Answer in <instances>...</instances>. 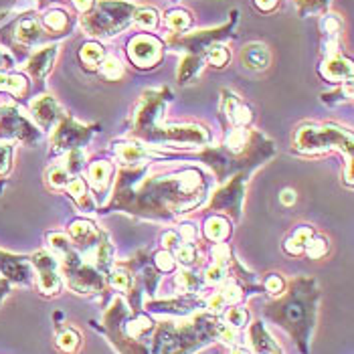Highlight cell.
I'll return each instance as SVG.
<instances>
[{
	"label": "cell",
	"mask_w": 354,
	"mask_h": 354,
	"mask_svg": "<svg viewBox=\"0 0 354 354\" xmlns=\"http://www.w3.org/2000/svg\"><path fill=\"white\" fill-rule=\"evenodd\" d=\"M320 32L324 37V57L340 53V32H342V21L338 15H324L320 21Z\"/></svg>",
	"instance_id": "cell-22"
},
{
	"label": "cell",
	"mask_w": 354,
	"mask_h": 354,
	"mask_svg": "<svg viewBox=\"0 0 354 354\" xmlns=\"http://www.w3.org/2000/svg\"><path fill=\"white\" fill-rule=\"evenodd\" d=\"M261 288H263V292L270 294L272 298H277V296L283 294L286 281H283V277H281L279 273H268V275L263 277V281H261Z\"/></svg>",
	"instance_id": "cell-41"
},
{
	"label": "cell",
	"mask_w": 354,
	"mask_h": 354,
	"mask_svg": "<svg viewBox=\"0 0 354 354\" xmlns=\"http://www.w3.org/2000/svg\"><path fill=\"white\" fill-rule=\"evenodd\" d=\"M253 4L259 12H273L277 8L279 0H253Z\"/></svg>",
	"instance_id": "cell-49"
},
{
	"label": "cell",
	"mask_w": 354,
	"mask_h": 354,
	"mask_svg": "<svg viewBox=\"0 0 354 354\" xmlns=\"http://www.w3.org/2000/svg\"><path fill=\"white\" fill-rule=\"evenodd\" d=\"M229 354H251V351L245 348L243 344H233V348H231V353Z\"/></svg>",
	"instance_id": "cell-52"
},
{
	"label": "cell",
	"mask_w": 354,
	"mask_h": 354,
	"mask_svg": "<svg viewBox=\"0 0 354 354\" xmlns=\"http://www.w3.org/2000/svg\"><path fill=\"white\" fill-rule=\"evenodd\" d=\"M0 138L37 144L41 138V130L30 124L17 108H0Z\"/></svg>",
	"instance_id": "cell-14"
},
{
	"label": "cell",
	"mask_w": 354,
	"mask_h": 354,
	"mask_svg": "<svg viewBox=\"0 0 354 354\" xmlns=\"http://www.w3.org/2000/svg\"><path fill=\"white\" fill-rule=\"evenodd\" d=\"M172 255H174L176 263H180L183 268H194V266H198V259H201L196 245L185 243V241H180V245L172 249Z\"/></svg>",
	"instance_id": "cell-36"
},
{
	"label": "cell",
	"mask_w": 354,
	"mask_h": 354,
	"mask_svg": "<svg viewBox=\"0 0 354 354\" xmlns=\"http://www.w3.org/2000/svg\"><path fill=\"white\" fill-rule=\"evenodd\" d=\"M296 6H298L300 17H310L320 10H326L330 6V0H296Z\"/></svg>",
	"instance_id": "cell-44"
},
{
	"label": "cell",
	"mask_w": 354,
	"mask_h": 354,
	"mask_svg": "<svg viewBox=\"0 0 354 354\" xmlns=\"http://www.w3.org/2000/svg\"><path fill=\"white\" fill-rule=\"evenodd\" d=\"M55 346L63 354H77L82 348V336L75 328L57 326L55 330Z\"/></svg>",
	"instance_id": "cell-26"
},
{
	"label": "cell",
	"mask_w": 354,
	"mask_h": 354,
	"mask_svg": "<svg viewBox=\"0 0 354 354\" xmlns=\"http://www.w3.org/2000/svg\"><path fill=\"white\" fill-rule=\"evenodd\" d=\"M158 12L150 6H142V8H136L134 12V25L142 30H156L158 28Z\"/></svg>",
	"instance_id": "cell-38"
},
{
	"label": "cell",
	"mask_w": 354,
	"mask_h": 354,
	"mask_svg": "<svg viewBox=\"0 0 354 354\" xmlns=\"http://www.w3.org/2000/svg\"><path fill=\"white\" fill-rule=\"evenodd\" d=\"M247 172H237L229 185H225L221 191L215 192V196L209 203V209L213 211H227L231 217L239 221L241 217V207H243V196H245Z\"/></svg>",
	"instance_id": "cell-13"
},
{
	"label": "cell",
	"mask_w": 354,
	"mask_h": 354,
	"mask_svg": "<svg viewBox=\"0 0 354 354\" xmlns=\"http://www.w3.org/2000/svg\"><path fill=\"white\" fill-rule=\"evenodd\" d=\"M213 178L192 164L146 162L122 166L113 194L102 213H128L140 218L172 221L203 207Z\"/></svg>",
	"instance_id": "cell-1"
},
{
	"label": "cell",
	"mask_w": 354,
	"mask_h": 354,
	"mask_svg": "<svg viewBox=\"0 0 354 354\" xmlns=\"http://www.w3.org/2000/svg\"><path fill=\"white\" fill-rule=\"evenodd\" d=\"M136 8L134 2L126 0H95L80 23L91 39H109L132 25Z\"/></svg>",
	"instance_id": "cell-8"
},
{
	"label": "cell",
	"mask_w": 354,
	"mask_h": 354,
	"mask_svg": "<svg viewBox=\"0 0 354 354\" xmlns=\"http://www.w3.org/2000/svg\"><path fill=\"white\" fill-rule=\"evenodd\" d=\"M113 172H115V166L108 160H95V162L89 164L87 168V185L97 192V194H104L108 191L109 185L113 183Z\"/></svg>",
	"instance_id": "cell-23"
},
{
	"label": "cell",
	"mask_w": 354,
	"mask_h": 354,
	"mask_svg": "<svg viewBox=\"0 0 354 354\" xmlns=\"http://www.w3.org/2000/svg\"><path fill=\"white\" fill-rule=\"evenodd\" d=\"M80 63H82V67L85 71H89V73H93V71H97L100 69V65H102V61L106 59V49H104V45L102 43H97V41H89V43H85L82 45V49H80Z\"/></svg>",
	"instance_id": "cell-25"
},
{
	"label": "cell",
	"mask_w": 354,
	"mask_h": 354,
	"mask_svg": "<svg viewBox=\"0 0 354 354\" xmlns=\"http://www.w3.org/2000/svg\"><path fill=\"white\" fill-rule=\"evenodd\" d=\"M0 91H8L17 97H27L28 80L21 73H0Z\"/></svg>",
	"instance_id": "cell-34"
},
{
	"label": "cell",
	"mask_w": 354,
	"mask_h": 354,
	"mask_svg": "<svg viewBox=\"0 0 354 354\" xmlns=\"http://www.w3.org/2000/svg\"><path fill=\"white\" fill-rule=\"evenodd\" d=\"M328 251V239H324V237H312L310 239V243H308V247H306V255L308 257H312V259H320V257H324Z\"/></svg>",
	"instance_id": "cell-45"
},
{
	"label": "cell",
	"mask_w": 354,
	"mask_h": 354,
	"mask_svg": "<svg viewBox=\"0 0 354 354\" xmlns=\"http://www.w3.org/2000/svg\"><path fill=\"white\" fill-rule=\"evenodd\" d=\"M174 283H176L180 296H198L203 292V288L207 286L203 275H198L192 268H187V270L176 273Z\"/></svg>",
	"instance_id": "cell-27"
},
{
	"label": "cell",
	"mask_w": 354,
	"mask_h": 354,
	"mask_svg": "<svg viewBox=\"0 0 354 354\" xmlns=\"http://www.w3.org/2000/svg\"><path fill=\"white\" fill-rule=\"evenodd\" d=\"M71 2L75 4V8H77V10L83 15V12H87V10L93 6V2H95V0H71Z\"/></svg>",
	"instance_id": "cell-51"
},
{
	"label": "cell",
	"mask_w": 354,
	"mask_h": 354,
	"mask_svg": "<svg viewBox=\"0 0 354 354\" xmlns=\"http://www.w3.org/2000/svg\"><path fill=\"white\" fill-rule=\"evenodd\" d=\"M172 100L170 87H150L146 89L130 118V138L156 144V146H207L211 144V132L201 124H168L164 122V111Z\"/></svg>",
	"instance_id": "cell-4"
},
{
	"label": "cell",
	"mask_w": 354,
	"mask_h": 354,
	"mask_svg": "<svg viewBox=\"0 0 354 354\" xmlns=\"http://www.w3.org/2000/svg\"><path fill=\"white\" fill-rule=\"evenodd\" d=\"M318 281L308 275H298L286 286L283 294L266 308V316L296 340L301 354L310 353V338L318 320Z\"/></svg>",
	"instance_id": "cell-5"
},
{
	"label": "cell",
	"mask_w": 354,
	"mask_h": 354,
	"mask_svg": "<svg viewBox=\"0 0 354 354\" xmlns=\"http://www.w3.org/2000/svg\"><path fill=\"white\" fill-rule=\"evenodd\" d=\"M128 57L140 69H152L162 61L164 43L154 35H136L128 43Z\"/></svg>",
	"instance_id": "cell-15"
},
{
	"label": "cell",
	"mask_w": 354,
	"mask_h": 354,
	"mask_svg": "<svg viewBox=\"0 0 354 354\" xmlns=\"http://www.w3.org/2000/svg\"><path fill=\"white\" fill-rule=\"evenodd\" d=\"M32 272H35V286L39 290V294L43 296H59L63 290V277L59 270V259L55 257L51 251L43 249L37 251L28 257Z\"/></svg>",
	"instance_id": "cell-11"
},
{
	"label": "cell",
	"mask_w": 354,
	"mask_h": 354,
	"mask_svg": "<svg viewBox=\"0 0 354 354\" xmlns=\"http://www.w3.org/2000/svg\"><path fill=\"white\" fill-rule=\"evenodd\" d=\"M221 118L225 126H251L253 111L237 93L223 89L221 91Z\"/></svg>",
	"instance_id": "cell-16"
},
{
	"label": "cell",
	"mask_w": 354,
	"mask_h": 354,
	"mask_svg": "<svg viewBox=\"0 0 354 354\" xmlns=\"http://www.w3.org/2000/svg\"><path fill=\"white\" fill-rule=\"evenodd\" d=\"M51 2H53V0H39V6H41V8H45V6H47V4H51Z\"/></svg>",
	"instance_id": "cell-53"
},
{
	"label": "cell",
	"mask_w": 354,
	"mask_h": 354,
	"mask_svg": "<svg viewBox=\"0 0 354 354\" xmlns=\"http://www.w3.org/2000/svg\"><path fill=\"white\" fill-rule=\"evenodd\" d=\"M30 113L32 120L37 122L39 130H53L57 122L63 118L61 106L57 104L53 95H41L30 104Z\"/></svg>",
	"instance_id": "cell-18"
},
{
	"label": "cell",
	"mask_w": 354,
	"mask_h": 354,
	"mask_svg": "<svg viewBox=\"0 0 354 354\" xmlns=\"http://www.w3.org/2000/svg\"><path fill=\"white\" fill-rule=\"evenodd\" d=\"M43 27L47 28V32L53 37H63V35H69V30H71V19L65 10L51 8L43 15Z\"/></svg>",
	"instance_id": "cell-28"
},
{
	"label": "cell",
	"mask_w": 354,
	"mask_h": 354,
	"mask_svg": "<svg viewBox=\"0 0 354 354\" xmlns=\"http://www.w3.org/2000/svg\"><path fill=\"white\" fill-rule=\"evenodd\" d=\"M65 191H67V194L77 203L80 209L87 211V213H93V211H95V203H93V198H91V194H89V189H87V183H85L83 178H80V176L71 178L69 185L65 187Z\"/></svg>",
	"instance_id": "cell-30"
},
{
	"label": "cell",
	"mask_w": 354,
	"mask_h": 354,
	"mask_svg": "<svg viewBox=\"0 0 354 354\" xmlns=\"http://www.w3.org/2000/svg\"><path fill=\"white\" fill-rule=\"evenodd\" d=\"M10 160H12V148H10V144H0V176L8 172Z\"/></svg>",
	"instance_id": "cell-46"
},
{
	"label": "cell",
	"mask_w": 354,
	"mask_h": 354,
	"mask_svg": "<svg viewBox=\"0 0 354 354\" xmlns=\"http://www.w3.org/2000/svg\"><path fill=\"white\" fill-rule=\"evenodd\" d=\"M235 25H237V10H231V19L215 28H205V30H192V32H178V35H168L166 37V45L170 49L183 51L185 55H196V57H205V53L215 47L223 45L225 41L235 37Z\"/></svg>",
	"instance_id": "cell-9"
},
{
	"label": "cell",
	"mask_w": 354,
	"mask_h": 354,
	"mask_svg": "<svg viewBox=\"0 0 354 354\" xmlns=\"http://www.w3.org/2000/svg\"><path fill=\"white\" fill-rule=\"evenodd\" d=\"M43 37H45V32L35 15H23L10 27L0 32V39L6 45H10L17 53H19V49H21V53H27L30 47H35L37 43L43 41Z\"/></svg>",
	"instance_id": "cell-12"
},
{
	"label": "cell",
	"mask_w": 354,
	"mask_h": 354,
	"mask_svg": "<svg viewBox=\"0 0 354 354\" xmlns=\"http://www.w3.org/2000/svg\"><path fill=\"white\" fill-rule=\"evenodd\" d=\"M113 154L118 156V160L122 166H136V164L150 160L148 148H144L138 140H126V142H113L111 144Z\"/></svg>",
	"instance_id": "cell-21"
},
{
	"label": "cell",
	"mask_w": 354,
	"mask_h": 354,
	"mask_svg": "<svg viewBox=\"0 0 354 354\" xmlns=\"http://www.w3.org/2000/svg\"><path fill=\"white\" fill-rule=\"evenodd\" d=\"M97 71L102 73V77H106L109 82H120L124 77V65H122V61L115 59V57H108V55L102 61V65H100Z\"/></svg>",
	"instance_id": "cell-39"
},
{
	"label": "cell",
	"mask_w": 354,
	"mask_h": 354,
	"mask_svg": "<svg viewBox=\"0 0 354 354\" xmlns=\"http://www.w3.org/2000/svg\"><path fill=\"white\" fill-rule=\"evenodd\" d=\"M164 25L166 28L172 32V35H178V32H187L192 27V17L189 10L185 8H172L164 15Z\"/></svg>",
	"instance_id": "cell-33"
},
{
	"label": "cell",
	"mask_w": 354,
	"mask_h": 354,
	"mask_svg": "<svg viewBox=\"0 0 354 354\" xmlns=\"http://www.w3.org/2000/svg\"><path fill=\"white\" fill-rule=\"evenodd\" d=\"M205 67V59L203 57H196V55H185L180 65H178V71H176V77L178 83L187 85L191 83L194 77H198V73L203 71Z\"/></svg>",
	"instance_id": "cell-32"
},
{
	"label": "cell",
	"mask_w": 354,
	"mask_h": 354,
	"mask_svg": "<svg viewBox=\"0 0 354 354\" xmlns=\"http://www.w3.org/2000/svg\"><path fill=\"white\" fill-rule=\"evenodd\" d=\"M292 150L304 156H318L326 152H340L346 156L344 180L353 187V152L354 138L348 128L338 124H301L292 138Z\"/></svg>",
	"instance_id": "cell-7"
},
{
	"label": "cell",
	"mask_w": 354,
	"mask_h": 354,
	"mask_svg": "<svg viewBox=\"0 0 354 354\" xmlns=\"http://www.w3.org/2000/svg\"><path fill=\"white\" fill-rule=\"evenodd\" d=\"M160 241H162V247L166 249V251H172L174 247L180 245V241H183V239H180V235H178L176 231H166Z\"/></svg>",
	"instance_id": "cell-47"
},
{
	"label": "cell",
	"mask_w": 354,
	"mask_h": 354,
	"mask_svg": "<svg viewBox=\"0 0 354 354\" xmlns=\"http://www.w3.org/2000/svg\"><path fill=\"white\" fill-rule=\"evenodd\" d=\"M218 318H221V322L225 326H231L235 328V330H241V328H245L249 324V312H247L245 308H241V306H229V308H225L218 314Z\"/></svg>",
	"instance_id": "cell-35"
},
{
	"label": "cell",
	"mask_w": 354,
	"mask_h": 354,
	"mask_svg": "<svg viewBox=\"0 0 354 354\" xmlns=\"http://www.w3.org/2000/svg\"><path fill=\"white\" fill-rule=\"evenodd\" d=\"M314 237V229L310 225H301L298 227L286 241H283V251L292 257L296 255H301L306 251V247L310 243V239Z\"/></svg>",
	"instance_id": "cell-31"
},
{
	"label": "cell",
	"mask_w": 354,
	"mask_h": 354,
	"mask_svg": "<svg viewBox=\"0 0 354 354\" xmlns=\"http://www.w3.org/2000/svg\"><path fill=\"white\" fill-rule=\"evenodd\" d=\"M279 201H281L286 207H292V205L296 203V192L292 191V189H286V191L279 194Z\"/></svg>",
	"instance_id": "cell-50"
},
{
	"label": "cell",
	"mask_w": 354,
	"mask_h": 354,
	"mask_svg": "<svg viewBox=\"0 0 354 354\" xmlns=\"http://www.w3.org/2000/svg\"><path fill=\"white\" fill-rule=\"evenodd\" d=\"M120 354H194L218 340L223 322L207 310L185 318L156 320L144 310H132L124 296H115L104 314L102 326Z\"/></svg>",
	"instance_id": "cell-2"
},
{
	"label": "cell",
	"mask_w": 354,
	"mask_h": 354,
	"mask_svg": "<svg viewBox=\"0 0 354 354\" xmlns=\"http://www.w3.org/2000/svg\"><path fill=\"white\" fill-rule=\"evenodd\" d=\"M95 132H97V126H85L75 118L63 113V118L57 122L51 134V154L82 150V146H85Z\"/></svg>",
	"instance_id": "cell-10"
},
{
	"label": "cell",
	"mask_w": 354,
	"mask_h": 354,
	"mask_svg": "<svg viewBox=\"0 0 354 354\" xmlns=\"http://www.w3.org/2000/svg\"><path fill=\"white\" fill-rule=\"evenodd\" d=\"M49 251L59 259L63 283L80 296H97L108 288V277L115 266V249L108 233L87 218L69 223L67 233L47 235Z\"/></svg>",
	"instance_id": "cell-3"
},
{
	"label": "cell",
	"mask_w": 354,
	"mask_h": 354,
	"mask_svg": "<svg viewBox=\"0 0 354 354\" xmlns=\"http://www.w3.org/2000/svg\"><path fill=\"white\" fill-rule=\"evenodd\" d=\"M203 233L211 243H223L225 239L231 237V223H229V218L223 217V215H213V217L205 221Z\"/></svg>",
	"instance_id": "cell-29"
},
{
	"label": "cell",
	"mask_w": 354,
	"mask_h": 354,
	"mask_svg": "<svg viewBox=\"0 0 354 354\" xmlns=\"http://www.w3.org/2000/svg\"><path fill=\"white\" fill-rule=\"evenodd\" d=\"M239 61H241V65H243L245 69L259 73V71H266V69L270 67V63H272V53H270V49H268L263 43H249V45H245V47L241 49Z\"/></svg>",
	"instance_id": "cell-20"
},
{
	"label": "cell",
	"mask_w": 354,
	"mask_h": 354,
	"mask_svg": "<svg viewBox=\"0 0 354 354\" xmlns=\"http://www.w3.org/2000/svg\"><path fill=\"white\" fill-rule=\"evenodd\" d=\"M45 178H47V185H49L53 191H61V189H65V187L69 185V180L75 178V176H71V174L67 172V168L59 162L55 164V166H51V168L45 172Z\"/></svg>",
	"instance_id": "cell-37"
},
{
	"label": "cell",
	"mask_w": 354,
	"mask_h": 354,
	"mask_svg": "<svg viewBox=\"0 0 354 354\" xmlns=\"http://www.w3.org/2000/svg\"><path fill=\"white\" fill-rule=\"evenodd\" d=\"M249 342H251V348L255 354H281L279 344L270 336L268 328L261 320H257L249 326Z\"/></svg>",
	"instance_id": "cell-24"
},
{
	"label": "cell",
	"mask_w": 354,
	"mask_h": 354,
	"mask_svg": "<svg viewBox=\"0 0 354 354\" xmlns=\"http://www.w3.org/2000/svg\"><path fill=\"white\" fill-rule=\"evenodd\" d=\"M57 53H59V47L57 45H47V47L39 49L37 53H32L28 57L25 71L30 75L32 82L41 83L49 75V71L53 69Z\"/></svg>",
	"instance_id": "cell-19"
},
{
	"label": "cell",
	"mask_w": 354,
	"mask_h": 354,
	"mask_svg": "<svg viewBox=\"0 0 354 354\" xmlns=\"http://www.w3.org/2000/svg\"><path fill=\"white\" fill-rule=\"evenodd\" d=\"M351 97H353V83H344V87L338 85V89L332 91V93H322V102L328 104V106H336V104H342V102H351Z\"/></svg>",
	"instance_id": "cell-42"
},
{
	"label": "cell",
	"mask_w": 354,
	"mask_h": 354,
	"mask_svg": "<svg viewBox=\"0 0 354 354\" xmlns=\"http://www.w3.org/2000/svg\"><path fill=\"white\" fill-rule=\"evenodd\" d=\"M320 77L328 83L334 85H344V83H353V61L342 57V53L324 57V61L318 67Z\"/></svg>",
	"instance_id": "cell-17"
},
{
	"label": "cell",
	"mask_w": 354,
	"mask_h": 354,
	"mask_svg": "<svg viewBox=\"0 0 354 354\" xmlns=\"http://www.w3.org/2000/svg\"><path fill=\"white\" fill-rule=\"evenodd\" d=\"M12 67H15V57L8 51L0 49V73H8Z\"/></svg>",
	"instance_id": "cell-48"
},
{
	"label": "cell",
	"mask_w": 354,
	"mask_h": 354,
	"mask_svg": "<svg viewBox=\"0 0 354 354\" xmlns=\"http://www.w3.org/2000/svg\"><path fill=\"white\" fill-rule=\"evenodd\" d=\"M223 146H209L205 152H198L196 158L209 164L217 180H227L235 172H251L257 166L266 164L275 154V146L270 138L249 126H225Z\"/></svg>",
	"instance_id": "cell-6"
},
{
	"label": "cell",
	"mask_w": 354,
	"mask_h": 354,
	"mask_svg": "<svg viewBox=\"0 0 354 354\" xmlns=\"http://www.w3.org/2000/svg\"><path fill=\"white\" fill-rule=\"evenodd\" d=\"M152 263H154V268L158 270L160 273H170L176 270V259H174V255H172V251H158V253H154V257H152Z\"/></svg>",
	"instance_id": "cell-43"
},
{
	"label": "cell",
	"mask_w": 354,
	"mask_h": 354,
	"mask_svg": "<svg viewBox=\"0 0 354 354\" xmlns=\"http://www.w3.org/2000/svg\"><path fill=\"white\" fill-rule=\"evenodd\" d=\"M203 59H205L207 65H213V67H217V69H223V67L229 63L231 53H229V49H227L225 45H215V47H211V49L205 53Z\"/></svg>",
	"instance_id": "cell-40"
}]
</instances>
